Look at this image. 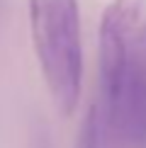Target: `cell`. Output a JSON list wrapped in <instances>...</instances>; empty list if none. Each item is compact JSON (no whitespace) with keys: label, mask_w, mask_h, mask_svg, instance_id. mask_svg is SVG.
Segmentation results:
<instances>
[{"label":"cell","mask_w":146,"mask_h":148,"mask_svg":"<svg viewBox=\"0 0 146 148\" xmlns=\"http://www.w3.org/2000/svg\"><path fill=\"white\" fill-rule=\"evenodd\" d=\"M73 148H105V138H102V124H100V112H97V104L93 102L85 112L81 129L76 134Z\"/></svg>","instance_id":"cell-2"},{"label":"cell","mask_w":146,"mask_h":148,"mask_svg":"<svg viewBox=\"0 0 146 148\" xmlns=\"http://www.w3.org/2000/svg\"><path fill=\"white\" fill-rule=\"evenodd\" d=\"M29 29L51 97L68 116L78 107L83 83L78 0H29Z\"/></svg>","instance_id":"cell-1"}]
</instances>
